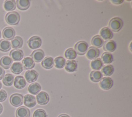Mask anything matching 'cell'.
<instances>
[{"label":"cell","mask_w":132,"mask_h":117,"mask_svg":"<svg viewBox=\"0 0 132 117\" xmlns=\"http://www.w3.org/2000/svg\"><path fill=\"white\" fill-rule=\"evenodd\" d=\"M123 25L122 20L119 17L112 18L109 22V28L114 32H118L122 28Z\"/></svg>","instance_id":"obj_1"},{"label":"cell","mask_w":132,"mask_h":117,"mask_svg":"<svg viewBox=\"0 0 132 117\" xmlns=\"http://www.w3.org/2000/svg\"><path fill=\"white\" fill-rule=\"evenodd\" d=\"M20 20V15L16 11H10L5 15V21L9 25H15L18 24Z\"/></svg>","instance_id":"obj_2"},{"label":"cell","mask_w":132,"mask_h":117,"mask_svg":"<svg viewBox=\"0 0 132 117\" xmlns=\"http://www.w3.org/2000/svg\"><path fill=\"white\" fill-rule=\"evenodd\" d=\"M74 48L77 54L83 55L86 53L88 49V44L86 41H80L75 44Z\"/></svg>","instance_id":"obj_3"},{"label":"cell","mask_w":132,"mask_h":117,"mask_svg":"<svg viewBox=\"0 0 132 117\" xmlns=\"http://www.w3.org/2000/svg\"><path fill=\"white\" fill-rule=\"evenodd\" d=\"M28 46L31 49H35L39 48L42 44V40L39 36H34L27 42Z\"/></svg>","instance_id":"obj_4"},{"label":"cell","mask_w":132,"mask_h":117,"mask_svg":"<svg viewBox=\"0 0 132 117\" xmlns=\"http://www.w3.org/2000/svg\"><path fill=\"white\" fill-rule=\"evenodd\" d=\"M10 104L14 107L21 106L23 103V96L19 93H14L11 95L9 98Z\"/></svg>","instance_id":"obj_5"},{"label":"cell","mask_w":132,"mask_h":117,"mask_svg":"<svg viewBox=\"0 0 132 117\" xmlns=\"http://www.w3.org/2000/svg\"><path fill=\"white\" fill-rule=\"evenodd\" d=\"M37 103L40 105L47 104L50 100L48 94L45 91H41L37 94L36 96Z\"/></svg>","instance_id":"obj_6"},{"label":"cell","mask_w":132,"mask_h":117,"mask_svg":"<svg viewBox=\"0 0 132 117\" xmlns=\"http://www.w3.org/2000/svg\"><path fill=\"white\" fill-rule=\"evenodd\" d=\"M38 76V73L36 70L32 69L27 71L24 74L26 80L29 83L35 81L37 79Z\"/></svg>","instance_id":"obj_7"},{"label":"cell","mask_w":132,"mask_h":117,"mask_svg":"<svg viewBox=\"0 0 132 117\" xmlns=\"http://www.w3.org/2000/svg\"><path fill=\"white\" fill-rule=\"evenodd\" d=\"M113 80L110 77H105L103 78L100 82V86L101 89L104 90L110 89L113 86Z\"/></svg>","instance_id":"obj_8"},{"label":"cell","mask_w":132,"mask_h":117,"mask_svg":"<svg viewBox=\"0 0 132 117\" xmlns=\"http://www.w3.org/2000/svg\"><path fill=\"white\" fill-rule=\"evenodd\" d=\"M3 38L6 40H12L15 35V31L14 29L11 27H5L2 32Z\"/></svg>","instance_id":"obj_9"},{"label":"cell","mask_w":132,"mask_h":117,"mask_svg":"<svg viewBox=\"0 0 132 117\" xmlns=\"http://www.w3.org/2000/svg\"><path fill=\"white\" fill-rule=\"evenodd\" d=\"M30 57L33 59L34 62H40L44 57V52L41 49H37L32 52L30 55Z\"/></svg>","instance_id":"obj_10"},{"label":"cell","mask_w":132,"mask_h":117,"mask_svg":"<svg viewBox=\"0 0 132 117\" xmlns=\"http://www.w3.org/2000/svg\"><path fill=\"white\" fill-rule=\"evenodd\" d=\"M86 57L90 60H93L97 58L100 55L99 49L94 46H90L87 51Z\"/></svg>","instance_id":"obj_11"},{"label":"cell","mask_w":132,"mask_h":117,"mask_svg":"<svg viewBox=\"0 0 132 117\" xmlns=\"http://www.w3.org/2000/svg\"><path fill=\"white\" fill-rule=\"evenodd\" d=\"M24 105L29 108H32L36 106V100L34 96L31 94H27L24 96L23 99Z\"/></svg>","instance_id":"obj_12"},{"label":"cell","mask_w":132,"mask_h":117,"mask_svg":"<svg viewBox=\"0 0 132 117\" xmlns=\"http://www.w3.org/2000/svg\"><path fill=\"white\" fill-rule=\"evenodd\" d=\"M10 57L14 61H20L22 60L24 56L22 50L20 49H14L10 51L9 53Z\"/></svg>","instance_id":"obj_13"},{"label":"cell","mask_w":132,"mask_h":117,"mask_svg":"<svg viewBox=\"0 0 132 117\" xmlns=\"http://www.w3.org/2000/svg\"><path fill=\"white\" fill-rule=\"evenodd\" d=\"M100 36L104 40H111L113 37L112 31L107 27L102 28L100 31Z\"/></svg>","instance_id":"obj_14"},{"label":"cell","mask_w":132,"mask_h":117,"mask_svg":"<svg viewBox=\"0 0 132 117\" xmlns=\"http://www.w3.org/2000/svg\"><path fill=\"white\" fill-rule=\"evenodd\" d=\"M117 47V45L114 41L112 40H109L106 41L103 44V49L108 52L111 53L114 52Z\"/></svg>","instance_id":"obj_15"},{"label":"cell","mask_w":132,"mask_h":117,"mask_svg":"<svg viewBox=\"0 0 132 117\" xmlns=\"http://www.w3.org/2000/svg\"><path fill=\"white\" fill-rule=\"evenodd\" d=\"M14 86L19 89L24 88L26 85V81L22 76H17L14 79Z\"/></svg>","instance_id":"obj_16"},{"label":"cell","mask_w":132,"mask_h":117,"mask_svg":"<svg viewBox=\"0 0 132 117\" xmlns=\"http://www.w3.org/2000/svg\"><path fill=\"white\" fill-rule=\"evenodd\" d=\"M22 63L23 68L25 70H31L35 65L34 61L30 57H25L23 59Z\"/></svg>","instance_id":"obj_17"},{"label":"cell","mask_w":132,"mask_h":117,"mask_svg":"<svg viewBox=\"0 0 132 117\" xmlns=\"http://www.w3.org/2000/svg\"><path fill=\"white\" fill-rule=\"evenodd\" d=\"M64 66L66 71L70 73H72L76 71L77 64L76 61L74 60H69L65 62Z\"/></svg>","instance_id":"obj_18"},{"label":"cell","mask_w":132,"mask_h":117,"mask_svg":"<svg viewBox=\"0 0 132 117\" xmlns=\"http://www.w3.org/2000/svg\"><path fill=\"white\" fill-rule=\"evenodd\" d=\"M15 115L16 117H29L30 112L27 107L21 106L16 109Z\"/></svg>","instance_id":"obj_19"},{"label":"cell","mask_w":132,"mask_h":117,"mask_svg":"<svg viewBox=\"0 0 132 117\" xmlns=\"http://www.w3.org/2000/svg\"><path fill=\"white\" fill-rule=\"evenodd\" d=\"M13 60L8 56H4L0 59V65L2 68L5 69H8L12 65Z\"/></svg>","instance_id":"obj_20"},{"label":"cell","mask_w":132,"mask_h":117,"mask_svg":"<svg viewBox=\"0 0 132 117\" xmlns=\"http://www.w3.org/2000/svg\"><path fill=\"white\" fill-rule=\"evenodd\" d=\"M90 80L94 82H97L101 81L103 77V74L100 71H92L89 76Z\"/></svg>","instance_id":"obj_21"},{"label":"cell","mask_w":132,"mask_h":117,"mask_svg":"<svg viewBox=\"0 0 132 117\" xmlns=\"http://www.w3.org/2000/svg\"><path fill=\"white\" fill-rule=\"evenodd\" d=\"M41 65L45 69H51L54 66V59L52 57L47 56L42 61Z\"/></svg>","instance_id":"obj_22"},{"label":"cell","mask_w":132,"mask_h":117,"mask_svg":"<svg viewBox=\"0 0 132 117\" xmlns=\"http://www.w3.org/2000/svg\"><path fill=\"white\" fill-rule=\"evenodd\" d=\"M23 41L21 37L16 36L11 41V45L14 49H19L23 45Z\"/></svg>","instance_id":"obj_23"},{"label":"cell","mask_w":132,"mask_h":117,"mask_svg":"<svg viewBox=\"0 0 132 117\" xmlns=\"http://www.w3.org/2000/svg\"><path fill=\"white\" fill-rule=\"evenodd\" d=\"M41 87L38 82H34L31 83L28 88V91L29 92L33 95L37 94L41 90Z\"/></svg>","instance_id":"obj_24"},{"label":"cell","mask_w":132,"mask_h":117,"mask_svg":"<svg viewBox=\"0 0 132 117\" xmlns=\"http://www.w3.org/2000/svg\"><path fill=\"white\" fill-rule=\"evenodd\" d=\"M16 4L19 9L25 10L29 8L30 3L28 0H17L16 1Z\"/></svg>","instance_id":"obj_25"},{"label":"cell","mask_w":132,"mask_h":117,"mask_svg":"<svg viewBox=\"0 0 132 117\" xmlns=\"http://www.w3.org/2000/svg\"><path fill=\"white\" fill-rule=\"evenodd\" d=\"M90 66L93 70H94V71H97L102 69L103 66V63L101 58H97L91 61Z\"/></svg>","instance_id":"obj_26"},{"label":"cell","mask_w":132,"mask_h":117,"mask_svg":"<svg viewBox=\"0 0 132 117\" xmlns=\"http://www.w3.org/2000/svg\"><path fill=\"white\" fill-rule=\"evenodd\" d=\"M104 43L103 39L99 35L94 36L91 40L92 45L96 48L101 47L103 45Z\"/></svg>","instance_id":"obj_27"},{"label":"cell","mask_w":132,"mask_h":117,"mask_svg":"<svg viewBox=\"0 0 132 117\" xmlns=\"http://www.w3.org/2000/svg\"><path fill=\"white\" fill-rule=\"evenodd\" d=\"M10 70L13 73L19 74L23 71V67L21 63L19 62H16L11 65Z\"/></svg>","instance_id":"obj_28"},{"label":"cell","mask_w":132,"mask_h":117,"mask_svg":"<svg viewBox=\"0 0 132 117\" xmlns=\"http://www.w3.org/2000/svg\"><path fill=\"white\" fill-rule=\"evenodd\" d=\"M101 60L103 63L109 64L112 62L113 60V58L112 55L108 52H104L102 54L101 56Z\"/></svg>","instance_id":"obj_29"},{"label":"cell","mask_w":132,"mask_h":117,"mask_svg":"<svg viewBox=\"0 0 132 117\" xmlns=\"http://www.w3.org/2000/svg\"><path fill=\"white\" fill-rule=\"evenodd\" d=\"M3 6L5 10L6 11H13L16 8V2L14 0L5 1Z\"/></svg>","instance_id":"obj_30"},{"label":"cell","mask_w":132,"mask_h":117,"mask_svg":"<svg viewBox=\"0 0 132 117\" xmlns=\"http://www.w3.org/2000/svg\"><path fill=\"white\" fill-rule=\"evenodd\" d=\"M114 72V68L111 64H108L102 68L101 73L105 76H111Z\"/></svg>","instance_id":"obj_31"},{"label":"cell","mask_w":132,"mask_h":117,"mask_svg":"<svg viewBox=\"0 0 132 117\" xmlns=\"http://www.w3.org/2000/svg\"><path fill=\"white\" fill-rule=\"evenodd\" d=\"M65 62V60L63 57L58 56L55 58L54 60V65L55 68L57 69H62L64 66Z\"/></svg>","instance_id":"obj_32"},{"label":"cell","mask_w":132,"mask_h":117,"mask_svg":"<svg viewBox=\"0 0 132 117\" xmlns=\"http://www.w3.org/2000/svg\"><path fill=\"white\" fill-rule=\"evenodd\" d=\"M10 42L6 40L2 39L0 40V51L3 52H7L11 48Z\"/></svg>","instance_id":"obj_33"},{"label":"cell","mask_w":132,"mask_h":117,"mask_svg":"<svg viewBox=\"0 0 132 117\" xmlns=\"http://www.w3.org/2000/svg\"><path fill=\"white\" fill-rule=\"evenodd\" d=\"M14 81V76L11 74H6L3 77V82L6 86H11L12 85Z\"/></svg>","instance_id":"obj_34"},{"label":"cell","mask_w":132,"mask_h":117,"mask_svg":"<svg viewBox=\"0 0 132 117\" xmlns=\"http://www.w3.org/2000/svg\"><path fill=\"white\" fill-rule=\"evenodd\" d=\"M64 56L65 58L69 60H74L77 56V53L74 49L69 48L65 51Z\"/></svg>","instance_id":"obj_35"},{"label":"cell","mask_w":132,"mask_h":117,"mask_svg":"<svg viewBox=\"0 0 132 117\" xmlns=\"http://www.w3.org/2000/svg\"><path fill=\"white\" fill-rule=\"evenodd\" d=\"M33 117H47V114L44 110L38 109L34 112Z\"/></svg>","instance_id":"obj_36"},{"label":"cell","mask_w":132,"mask_h":117,"mask_svg":"<svg viewBox=\"0 0 132 117\" xmlns=\"http://www.w3.org/2000/svg\"><path fill=\"white\" fill-rule=\"evenodd\" d=\"M7 97V94L4 90H0V102H4Z\"/></svg>","instance_id":"obj_37"},{"label":"cell","mask_w":132,"mask_h":117,"mask_svg":"<svg viewBox=\"0 0 132 117\" xmlns=\"http://www.w3.org/2000/svg\"><path fill=\"white\" fill-rule=\"evenodd\" d=\"M5 73V72L4 69H3L1 66H0V80L3 78Z\"/></svg>","instance_id":"obj_38"},{"label":"cell","mask_w":132,"mask_h":117,"mask_svg":"<svg viewBox=\"0 0 132 117\" xmlns=\"http://www.w3.org/2000/svg\"><path fill=\"white\" fill-rule=\"evenodd\" d=\"M124 2L123 0H112L111 1V2H112V4H116V5H119L122 4Z\"/></svg>","instance_id":"obj_39"},{"label":"cell","mask_w":132,"mask_h":117,"mask_svg":"<svg viewBox=\"0 0 132 117\" xmlns=\"http://www.w3.org/2000/svg\"><path fill=\"white\" fill-rule=\"evenodd\" d=\"M58 117H70V116L66 114H62L59 115Z\"/></svg>","instance_id":"obj_40"},{"label":"cell","mask_w":132,"mask_h":117,"mask_svg":"<svg viewBox=\"0 0 132 117\" xmlns=\"http://www.w3.org/2000/svg\"><path fill=\"white\" fill-rule=\"evenodd\" d=\"M3 106H2V105L0 103V114L2 113V111H3Z\"/></svg>","instance_id":"obj_41"},{"label":"cell","mask_w":132,"mask_h":117,"mask_svg":"<svg viewBox=\"0 0 132 117\" xmlns=\"http://www.w3.org/2000/svg\"><path fill=\"white\" fill-rule=\"evenodd\" d=\"M2 83H1V82L0 81V89L2 88Z\"/></svg>","instance_id":"obj_42"},{"label":"cell","mask_w":132,"mask_h":117,"mask_svg":"<svg viewBox=\"0 0 132 117\" xmlns=\"http://www.w3.org/2000/svg\"><path fill=\"white\" fill-rule=\"evenodd\" d=\"M1 35H2V33H1V30H0V38H1Z\"/></svg>","instance_id":"obj_43"}]
</instances>
